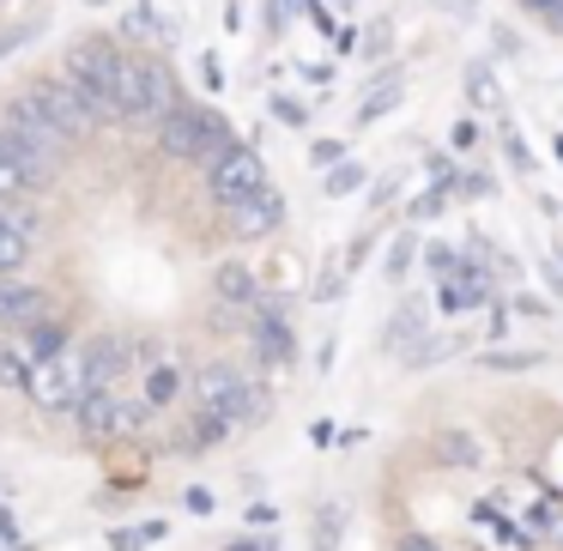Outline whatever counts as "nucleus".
I'll list each match as a JSON object with an SVG mask.
<instances>
[{"label": "nucleus", "mask_w": 563, "mask_h": 551, "mask_svg": "<svg viewBox=\"0 0 563 551\" xmlns=\"http://www.w3.org/2000/svg\"><path fill=\"white\" fill-rule=\"evenodd\" d=\"M497 140H503V152H509V164H515V170H533V152H527V140H521V128H509V122H503L497 128Z\"/></svg>", "instance_id": "c756f323"}, {"label": "nucleus", "mask_w": 563, "mask_h": 551, "mask_svg": "<svg viewBox=\"0 0 563 551\" xmlns=\"http://www.w3.org/2000/svg\"><path fill=\"white\" fill-rule=\"evenodd\" d=\"M316 539H321V551H333V539H340V503H328V509H321Z\"/></svg>", "instance_id": "473e14b6"}, {"label": "nucleus", "mask_w": 563, "mask_h": 551, "mask_svg": "<svg viewBox=\"0 0 563 551\" xmlns=\"http://www.w3.org/2000/svg\"><path fill=\"white\" fill-rule=\"evenodd\" d=\"M128 370H134V345H128L122 333H98V340H86V394L91 388H115Z\"/></svg>", "instance_id": "9b49d317"}, {"label": "nucleus", "mask_w": 563, "mask_h": 551, "mask_svg": "<svg viewBox=\"0 0 563 551\" xmlns=\"http://www.w3.org/2000/svg\"><path fill=\"white\" fill-rule=\"evenodd\" d=\"M490 333H497V340L509 333V309H503V304H490Z\"/></svg>", "instance_id": "c03bdc74"}, {"label": "nucleus", "mask_w": 563, "mask_h": 551, "mask_svg": "<svg viewBox=\"0 0 563 551\" xmlns=\"http://www.w3.org/2000/svg\"><path fill=\"white\" fill-rule=\"evenodd\" d=\"M449 200H454L449 188H430V195H418L412 207H406V219H412V224H424V219H437V212L449 207Z\"/></svg>", "instance_id": "7c9ffc66"}, {"label": "nucleus", "mask_w": 563, "mask_h": 551, "mask_svg": "<svg viewBox=\"0 0 563 551\" xmlns=\"http://www.w3.org/2000/svg\"><path fill=\"white\" fill-rule=\"evenodd\" d=\"M261 188H273L267 183V164H261V152L243 146V140H231V146L207 164V195L219 200V207H236V200L261 195Z\"/></svg>", "instance_id": "0eeeda50"}, {"label": "nucleus", "mask_w": 563, "mask_h": 551, "mask_svg": "<svg viewBox=\"0 0 563 551\" xmlns=\"http://www.w3.org/2000/svg\"><path fill=\"white\" fill-rule=\"evenodd\" d=\"M91 7H103V0H91Z\"/></svg>", "instance_id": "09e8293b"}, {"label": "nucleus", "mask_w": 563, "mask_h": 551, "mask_svg": "<svg viewBox=\"0 0 563 551\" xmlns=\"http://www.w3.org/2000/svg\"><path fill=\"white\" fill-rule=\"evenodd\" d=\"M31 91L49 103V115H55V122H62L74 140H86V134H98V128H103L98 103H91V91L79 86V79H67V74H62V79H37Z\"/></svg>", "instance_id": "1a4fd4ad"}, {"label": "nucleus", "mask_w": 563, "mask_h": 551, "mask_svg": "<svg viewBox=\"0 0 563 551\" xmlns=\"http://www.w3.org/2000/svg\"><path fill=\"white\" fill-rule=\"evenodd\" d=\"M309 158H316V164H340V158H345V146H340V140H321V146L309 152Z\"/></svg>", "instance_id": "e433bc0d"}, {"label": "nucleus", "mask_w": 563, "mask_h": 551, "mask_svg": "<svg viewBox=\"0 0 563 551\" xmlns=\"http://www.w3.org/2000/svg\"><path fill=\"white\" fill-rule=\"evenodd\" d=\"M110 546L115 551H140V546H146V527H140V533H128V527H122V533H110Z\"/></svg>", "instance_id": "4c0bfd02"}, {"label": "nucleus", "mask_w": 563, "mask_h": 551, "mask_svg": "<svg viewBox=\"0 0 563 551\" xmlns=\"http://www.w3.org/2000/svg\"><path fill=\"white\" fill-rule=\"evenodd\" d=\"M424 333H430V328H424V297H406V304L388 316V333H382V345L406 357L418 340H424Z\"/></svg>", "instance_id": "2eb2a0df"}, {"label": "nucleus", "mask_w": 563, "mask_h": 551, "mask_svg": "<svg viewBox=\"0 0 563 551\" xmlns=\"http://www.w3.org/2000/svg\"><path fill=\"white\" fill-rule=\"evenodd\" d=\"M454 195H461V200H478V195H490V176H485V170L461 176V183H454Z\"/></svg>", "instance_id": "72a5a7b5"}, {"label": "nucleus", "mask_w": 563, "mask_h": 551, "mask_svg": "<svg viewBox=\"0 0 563 551\" xmlns=\"http://www.w3.org/2000/svg\"><path fill=\"white\" fill-rule=\"evenodd\" d=\"M25 382H31V352L0 333V388H25Z\"/></svg>", "instance_id": "b1692460"}, {"label": "nucleus", "mask_w": 563, "mask_h": 551, "mask_svg": "<svg viewBox=\"0 0 563 551\" xmlns=\"http://www.w3.org/2000/svg\"><path fill=\"white\" fill-rule=\"evenodd\" d=\"M394 551H442V546H437V539H424V533H400V546H394Z\"/></svg>", "instance_id": "58836bf2"}, {"label": "nucleus", "mask_w": 563, "mask_h": 551, "mask_svg": "<svg viewBox=\"0 0 563 551\" xmlns=\"http://www.w3.org/2000/svg\"><path fill=\"white\" fill-rule=\"evenodd\" d=\"M545 364V352H485L478 357V370H490V376H515V370H539Z\"/></svg>", "instance_id": "cd10ccee"}, {"label": "nucleus", "mask_w": 563, "mask_h": 551, "mask_svg": "<svg viewBox=\"0 0 563 551\" xmlns=\"http://www.w3.org/2000/svg\"><path fill=\"white\" fill-rule=\"evenodd\" d=\"M340 279H345V261H328V267H321V279H316V304H333V297H340Z\"/></svg>", "instance_id": "2f4dec72"}, {"label": "nucleus", "mask_w": 563, "mask_h": 551, "mask_svg": "<svg viewBox=\"0 0 563 551\" xmlns=\"http://www.w3.org/2000/svg\"><path fill=\"white\" fill-rule=\"evenodd\" d=\"M454 352H461V340H454V333H424V340L406 352V364H412V370H430V364H449Z\"/></svg>", "instance_id": "5701e85b"}, {"label": "nucleus", "mask_w": 563, "mask_h": 551, "mask_svg": "<svg viewBox=\"0 0 563 551\" xmlns=\"http://www.w3.org/2000/svg\"><path fill=\"white\" fill-rule=\"evenodd\" d=\"M321 188H328V195L333 200H345V195H357V188H364V164H328V183H321Z\"/></svg>", "instance_id": "c85d7f7f"}, {"label": "nucleus", "mask_w": 563, "mask_h": 551, "mask_svg": "<svg viewBox=\"0 0 563 551\" xmlns=\"http://www.w3.org/2000/svg\"><path fill=\"white\" fill-rule=\"evenodd\" d=\"M437 449L449 454L454 466H485V442H478L473 430H461V425H449V430H442V437H437Z\"/></svg>", "instance_id": "aec40b11"}, {"label": "nucleus", "mask_w": 563, "mask_h": 551, "mask_svg": "<svg viewBox=\"0 0 563 551\" xmlns=\"http://www.w3.org/2000/svg\"><path fill=\"white\" fill-rule=\"evenodd\" d=\"M466 98H473V110H497V103H503V86H497V67H490V62L466 67Z\"/></svg>", "instance_id": "412c9836"}, {"label": "nucleus", "mask_w": 563, "mask_h": 551, "mask_svg": "<svg viewBox=\"0 0 563 551\" xmlns=\"http://www.w3.org/2000/svg\"><path fill=\"white\" fill-rule=\"evenodd\" d=\"M122 62H128V49H115L110 37H86V43H74V49H67V62H62V74H67V79H79V86L91 91V103H98L103 122H122V110H115Z\"/></svg>", "instance_id": "7ed1b4c3"}, {"label": "nucleus", "mask_w": 563, "mask_h": 551, "mask_svg": "<svg viewBox=\"0 0 563 551\" xmlns=\"http://www.w3.org/2000/svg\"><path fill=\"white\" fill-rule=\"evenodd\" d=\"M382 49H388V25H376V31H369V43H364V55H382Z\"/></svg>", "instance_id": "a18cd8bd"}, {"label": "nucleus", "mask_w": 563, "mask_h": 551, "mask_svg": "<svg viewBox=\"0 0 563 551\" xmlns=\"http://www.w3.org/2000/svg\"><path fill=\"white\" fill-rule=\"evenodd\" d=\"M400 98H406V86H400V79H394V74H382V79H376V91H369V98L357 103V128L382 122V115H388V110H394V103H400Z\"/></svg>", "instance_id": "a211bd4d"}, {"label": "nucleus", "mask_w": 563, "mask_h": 551, "mask_svg": "<svg viewBox=\"0 0 563 551\" xmlns=\"http://www.w3.org/2000/svg\"><path fill=\"white\" fill-rule=\"evenodd\" d=\"M224 212H231V236H243V243H261V236H273L285 224V200L273 195V188H261V195L236 200V207H224Z\"/></svg>", "instance_id": "ddd939ff"}, {"label": "nucleus", "mask_w": 563, "mask_h": 551, "mask_svg": "<svg viewBox=\"0 0 563 551\" xmlns=\"http://www.w3.org/2000/svg\"><path fill=\"white\" fill-rule=\"evenodd\" d=\"M49 164H37L25 146H19L7 128H0V200H25V195H37L43 183H49Z\"/></svg>", "instance_id": "9d476101"}, {"label": "nucleus", "mask_w": 563, "mask_h": 551, "mask_svg": "<svg viewBox=\"0 0 563 551\" xmlns=\"http://www.w3.org/2000/svg\"><path fill=\"white\" fill-rule=\"evenodd\" d=\"M454 146H461V152L478 146V122H461V128H454Z\"/></svg>", "instance_id": "79ce46f5"}, {"label": "nucleus", "mask_w": 563, "mask_h": 551, "mask_svg": "<svg viewBox=\"0 0 563 551\" xmlns=\"http://www.w3.org/2000/svg\"><path fill=\"white\" fill-rule=\"evenodd\" d=\"M273 521H279V515H273V509H267V503H255V509H249V527H261V533H267V527H273Z\"/></svg>", "instance_id": "a19ab883"}, {"label": "nucleus", "mask_w": 563, "mask_h": 551, "mask_svg": "<svg viewBox=\"0 0 563 551\" xmlns=\"http://www.w3.org/2000/svg\"><path fill=\"white\" fill-rule=\"evenodd\" d=\"M25 394L37 412H79V400H86V345H62L55 357H37Z\"/></svg>", "instance_id": "39448f33"}, {"label": "nucleus", "mask_w": 563, "mask_h": 551, "mask_svg": "<svg viewBox=\"0 0 563 551\" xmlns=\"http://www.w3.org/2000/svg\"><path fill=\"white\" fill-rule=\"evenodd\" d=\"M461 267V255H454V249H430V273H454Z\"/></svg>", "instance_id": "c9c22d12"}, {"label": "nucleus", "mask_w": 563, "mask_h": 551, "mask_svg": "<svg viewBox=\"0 0 563 551\" xmlns=\"http://www.w3.org/2000/svg\"><path fill=\"white\" fill-rule=\"evenodd\" d=\"M533 7H539V0H533Z\"/></svg>", "instance_id": "8fccbe9b"}, {"label": "nucleus", "mask_w": 563, "mask_h": 551, "mask_svg": "<svg viewBox=\"0 0 563 551\" xmlns=\"http://www.w3.org/2000/svg\"><path fill=\"white\" fill-rule=\"evenodd\" d=\"M195 400L200 412L212 418H231V425H243V418H261V394H255V376H243L236 364H207L195 376Z\"/></svg>", "instance_id": "423d86ee"}, {"label": "nucleus", "mask_w": 563, "mask_h": 551, "mask_svg": "<svg viewBox=\"0 0 563 551\" xmlns=\"http://www.w3.org/2000/svg\"><path fill=\"white\" fill-rule=\"evenodd\" d=\"M176 394H183V370H176V364H152L146 370V400L152 406H170Z\"/></svg>", "instance_id": "a878e982"}, {"label": "nucleus", "mask_w": 563, "mask_h": 551, "mask_svg": "<svg viewBox=\"0 0 563 551\" xmlns=\"http://www.w3.org/2000/svg\"><path fill=\"white\" fill-rule=\"evenodd\" d=\"M412 255H418V231H400V236L388 243V261H382V273H388V279L400 285L406 273H412Z\"/></svg>", "instance_id": "bb28decb"}, {"label": "nucleus", "mask_w": 563, "mask_h": 551, "mask_svg": "<svg viewBox=\"0 0 563 551\" xmlns=\"http://www.w3.org/2000/svg\"><path fill=\"white\" fill-rule=\"evenodd\" d=\"M62 345H74V340H67V328H62L55 316H43L37 328H25V352H31V364H37V357H55Z\"/></svg>", "instance_id": "4be33fe9"}, {"label": "nucleus", "mask_w": 563, "mask_h": 551, "mask_svg": "<svg viewBox=\"0 0 563 551\" xmlns=\"http://www.w3.org/2000/svg\"><path fill=\"white\" fill-rule=\"evenodd\" d=\"M31 37V31H7V37H0V55H13L19 49V43H25Z\"/></svg>", "instance_id": "de8ad7c7"}, {"label": "nucleus", "mask_w": 563, "mask_h": 551, "mask_svg": "<svg viewBox=\"0 0 563 551\" xmlns=\"http://www.w3.org/2000/svg\"><path fill=\"white\" fill-rule=\"evenodd\" d=\"M527 539H551V546H563V509L558 503H533V509H527Z\"/></svg>", "instance_id": "393cba45"}, {"label": "nucleus", "mask_w": 563, "mask_h": 551, "mask_svg": "<svg viewBox=\"0 0 563 551\" xmlns=\"http://www.w3.org/2000/svg\"><path fill=\"white\" fill-rule=\"evenodd\" d=\"M249 340H255V357H261L267 370H285V364H291V352H297V340H291V328H285L279 309H255V328H249Z\"/></svg>", "instance_id": "4468645a"}, {"label": "nucleus", "mask_w": 563, "mask_h": 551, "mask_svg": "<svg viewBox=\"0 0 563 551\" xmlns=\"http://www.w3.org/2000/svg\"><path fill=\"white\" fill-rule=\"evenodd\" d=\"M146 406L152 400H122V394H115V388H91L86 394V400H79V437H86V442H115V437H128V430H140V425H146Z\"/></svg>", "instance_id": "6e6552de"}, {"label": "nucleus", "mask_w": 563, "mask_h": 551, "mask_svg": "<svg viewBox=\"0 0 563 551\" xmlns=\"http://www.w3.org/2000/svg\"><path fill=\"white\" fill-rule=\"evenodd\" d=\"M231 551H279V539H236Z\"/></svg>", "instance_id": "49530a36"}, {"label": "nucleus", "mask_w": 563, "mask_h": 551, "mask_svg": "<svg viewBox=\"0 0 563 551\" xmlns=\"http://www.w3.org/2000/svg\"><path fill=\"white\" fill-rule=\"evenodd\" d=\"M212 291H219L224 304H261V279L243 267V261H224V267L212 273Z\"/></svg>", "instance_id": "f3484780"}, {"label": "nucleus", "mask_w": 563, "mask_h": 551, "mask_svg": "<svg viewBox=\"0 0 563 551\" xmlns=\"http://www.w3.org/2000/svg\"><path fill=\"white\" fill-rule=\"evenodd\" d=\"M188 509H195V515H212V491L195 485V491H188Z\"/></svg>", "instance_id": "37998d69"}, {"label": "nucleus", "mask_w": 563, "mask_h": 551, "mask_svg": "<svg viewBox=\"0 0 563 551\" xmlns=\"http://www.w3.org/2000/svg\"><path fill=\"white\" fill-rule=\"evenodd\" d=\"M200 79H207V86H212V91H219V86H224V67H219V62H212V55H200Z\"/></svg>", "instance_id": "ea45409f"}, {"label": "nucleus", "mask_w": 563, "mask_h": 551, "mask_svg": "<svg viewBox=\"0 0 563 551\" xmlns=\"http://www.w3.org/2000/svg\"><path fill=\"white\" fill-rule=\"evenodd\" d=\"M273 115L291 122V128H303V103H297V98H273Z\"/></svg>", "instance_id": "f704fd0d"}, {"label": "nucleus", "mask_w": 563, "mask_h": 551, "mask_svg": "<svg viewBox=\"0 0 563 551\" xmlns=\"http://www.w3.org/2000/svg\"><path fill=\"white\" fill-rule=\"evenodd\" d=\"M0 128H7V134H13L19 146H25L31 158H37V164H49V170H62L67 152H74V134H67V128L55 122L49 103H43L37 91H25V98L7 103V122H0Z\"/></svg>", "instance_id": "20e7f679"}, {"label": "nucleus", "mask_w": 563, "mask_h": 551, "mask_svg": "<svg viewBox=\"0 0 563 551\" xmlns=\"http://www.w3.org/2000/svg\"><path fill=\"white\" fill-rule=\"evenodd\" d=\"M122 37H134V43H176V25L152 7V0H134L122 13Z\"/></svg>", "instance_id": "dca6fc26"}, {"label": "nucleus", "mask_w": 563, "mask_h": 551, "mask_svg": "<svg viewBox=\"0 0 563 551\" xmlns=\"http://www.w3.org/2000/svg\"><path fill=\"white\" fill-rule=\"evenodd\" d=\"M49 316V291H43L37 279H7L0 273V328H37V321Z\"/></svg>", "instance_id": "f8f14e48"}, {"label": "nucleus", "mask_w": 563, "mask_h": 551, "mask_svg": "<svg viewBox=\"0 0 563 551\" xmlns=\"http://www.w3.org/2000/svg\"><path fill=\"white\" fill-rule=\"evenodd\" d=\"M485 297H490V279H485V273H461V285H449V279H442V309H449V316H454V309H473V304H485Z\"/></svg>", "instance_id": "6ab92c4d"}, {"label": "nucleus", "mask_w": 563, "mask_h": 551, "mask_svg": "<svg viewBox=\"0 0 563 551\" xmlns=\"http://www.w3.org/2000/svg\"><path fill=\"white\" fill-rule=\"evenodd\" d=\"M176 79L164 62H152V55H128L122 62V86H115V110H122V122H164V115L176 110Z\"/></svg>", "instance_id": "f257e3e1"}, {"label": "nucleus", "mask_w": 563, "mask_h": 551, "mask_svg": "<svg viewBox=\"0 0 563 551\" xmlns=\"http://www.w3.org/2000/svg\"><path fill=\"white\" fill-rule=\"evenodd\" d=\"M158 146L170 152V158L212 164L224 146H231V122L212 115V110H195V103H176V110L158 122Z\"/></svg>", "instance_id": "f03ea898"}]
</instances>
